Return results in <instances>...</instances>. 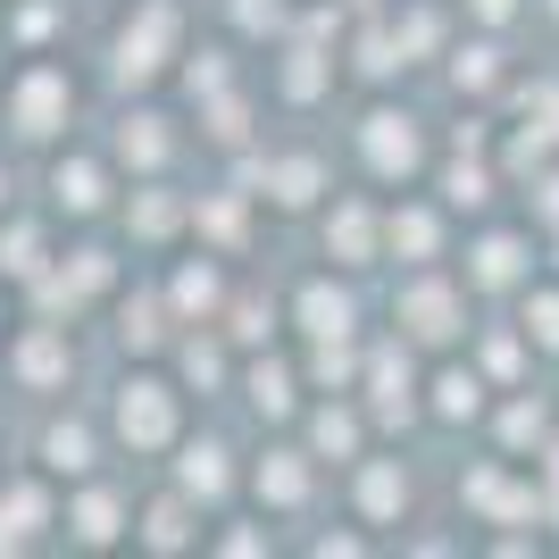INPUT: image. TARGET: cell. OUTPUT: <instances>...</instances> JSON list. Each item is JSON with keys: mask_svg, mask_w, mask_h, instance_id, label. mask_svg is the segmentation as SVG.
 Returning <instances> with one entry per match:
<instances>
[{"mask_svg": "<svg viewBox=\"0 0 559 559\" xmlns=\"http://www.w3.org/2000/svg\"><path fill=\"white\" fill-rule=\"evenodd\" d=\"M68 109H75V93H68V75H59V68H25L17 84H9V126H17V134H34V142L59 134V126H68Z\"/></svg>", "mask_w": 559, "mask_h": 559, "instance_id": "1", "label": "cell"}, {"mask_svg": "<svg viewBox=\"0 0 559 559\" xmlns=\"http://www.w3.org/2000/svg\"><path fill=\"white\" fill-rule=\"evenodd\" d=\"M117 435H126L134 451H159V443H167V384L134 376V384H126V401H117Z\"/></svg>", "mask_w": 559, "mask_h": 559, "instance_id": "2", "label": "cell"}, {"mask_svg": "<svg viewBox=\"0 0 559 559\" xmlns=\"http://www.w3.org/2000/svg\"><path fill=\"white\" fill-rule=\"evenodd\" d=\"M17 376H25V384H50V376H68V343H59L50 326H34V334L17 343Z\"/></svg>", "mask_w": 559, "mask_h": 559, "instance_id": "3", "label": "cell"}, {"mask_svg": "<svg viewBox=\"0 0 559 559\" xmlns=\"http://www.w3.org/2000/svg\"><path fill=\"white\" fill-rule=\"evenodd\" d=\"M43 451H50V460H43L50 476H84V467H93V435H84V426H50Z\"/></svg>", "mask_w": 559, "mask_h": 559, "instance_id": "4", "label": "cell"}, {"mask_svg": "<svg viewBox=\"0 0 559 559\" xmlns=\"http://www.w3.org/2000/svg\"><path fill=\"white\" fill-rule=\"evenodd\" d=\"M59 210H75V217L100 210V176L93 167H59Z\"/></svg>", "mask_w": 559, "mask_h": 559, "instance_id": "5", "label": "cell"}, {"mask_svg": "<svg viewBox=\"0 0 559 559\" xmlns=\"http://www.w3.org/2000/svg\"><path fill=\"white\" fill-rule=\"evenodd\" d=\"M75 535H84V543L117 535V501H109V492H84V501H75Z\"/></svg>", "mask_w": 559, "mask_h": 559, "instance_id": "6", "label": "cell"}, {"mask_svg": "<svg viewBox=\"0 0 559 559\" xmlns=\"http://www.w3.org/2000/svg\"><path fill=\"white\" fill-rule=\"evenodd\" d=\"M142 543H151V551H176V543H185V510H176V501H159V510L142 518Z\"/></svg>", "mask_w": 559, "mask_h": 559, "instance_id": "7", "label": "cell"}, {"mask_svg": "<svg viewBox=\"0 0 559 559\" xmlns=\"http://www.w3.org/2000/svg\"><path fill=\"white\" fill-rule=\"evenodd\" d=\"M0 201H9V176H0Z\"/></svg>", "mask_w": 559, "mask_h": 559, "instance_id": "8", "label": "cell"}]
</instances>
